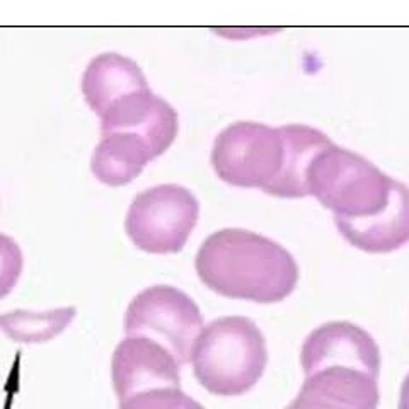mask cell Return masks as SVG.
<instances>
[{"label": "cell", "mask_w": 409, "mask_h": 409, "mask_svg": "<svg viewBox=\"0 0 409 409\" xmlns=\"http://www.w3.org/2000/svg\"><path fill=\"white\" fill-rule=\"evenodd\" d=\"M82 94L101 120V134L138 130L178 135V111L154 94L142 69L123 55L101 53L92 58L82 75Z\"/></svg>", "instance_id": "1"}, {"label": "cell", "mask_w": 409, "mask_h": 409, "mask_svg": "<svg viewBox=\"0 0 409 409\" xmlns=\"http://www.w3.org/2000/svg\"><path fill=\"white\" fill-rule=\"evenodd\" d=\"M190 362L194 377L206 390L219 396L237 394L260 375L261 338L248 320L219 319L201 329Z\"/></svg>", "instance_id": "2"}, {"label": "cell", "mask_w": 409, "mask_h": 409, "mask_svg": "<svg viewBox=\"0 0 409 409\" xmlns=\"http://www.w3.org/2000/svg\"><path fill=\"white\" fill-rule=\"evenodd\" d=\"M200 205L188 188L159 184L138 193L128 208L125 230L136 249L179 253L197 226Z\"/></svg>", "instance_id": "3"}, {"label": "cell", "mask_w": 409, "mask_h": 409, "mask_svg": "<svg viewBox=\"0 0 409 409\" xmlns=\"http://www.w3.org/2000/svg\"><path fill=\"white\" fill-rule=\"evenodd\" d=\"M125 334L157 341L176 356L190 362L203 318L194 300L171 285H154L136 293L125 314Z\"/></svg>", "instance_id": "4"}, {"label": "cell", "mask_w": 409, "mask_h": 409, "mask_svg": "<svg viewBox=\"0 0 409 409\" xmlns=\"http://www.w3.org/2000/svg\"><path fill=\"white\" fill-rule=\"evenodd\" d=\"M246 235L222 230L210 235L197 254V273L208 289L230 297H264L271 292V263Z\"/></svg>", "instance_id": "5"}, {"label": "cell", "mask_w": 409, "mask_h": 409, "mask_svg": "<svg viewBox=\"0 0 409 409\" xmlns=\"http://www.w3.org/2000/svg\"><path fill=\"white\" fill-rule=\"evenodd\" d=\"M176 356L157 341L127 336L116 346L111 358L113 389L120 401L164 387H181Z\"/></svg>", "instance_id": "6"}, {"label": "cell", "mask_w": 409, "mask_h": 409, "mask_svg": "<svg viewBox=\"0 0 409 409\" xmlns=\"http://www.w3.org/2000/svg\"><path fill=\"white\" fill-rule=\"evenodd\" d=\"M162 154L159 143L142 131H104L92 156V174L108 186H125Z\"/></svg>", "instance_id": "7"}, {"label": "cell", "mask_w": 409, "mask_h": 409, "mask_svg": "<svg viewBox=\"0 0 409 409\" xmlns=\"http://www.w3.org/2000/svg\"><path fill=\"white\" fill-rule=\"evenodd\" d=\"M73 307L53 309L45 312L12 311L0 314V331L16 343H46L64 333L75 318Z\"/></svg>", "instance_id": "8"}, {"label": "cell", "mask_w": 409, "mask_h": 409, "mask_svg": "<svg viewBox=\"0 0 409 409\" xmlns=\"http://www.w3.org/2000/svg\"><path fill=\"white\" fill-rule=\"evenodd\" d=\"M118 409H205L200 403L188 396L181 387L147 390L128 399L120 401Z\"/></svg>", "instance_id": "9"}, {"label": "cell", "mask_w": 409, "mask_h": 409, "mask_svg": "<svg viewBox=\"0 0 409 409\" xmlns=\"http://www.w3.org/2000/svg\"><path fill=\"white\" fill-rule=\"evenodd\" d=\"M24 268L21 246L12 237L0 234V300L17 285Z\"/></svg>", "instance_id": "10"}]
</instances>
